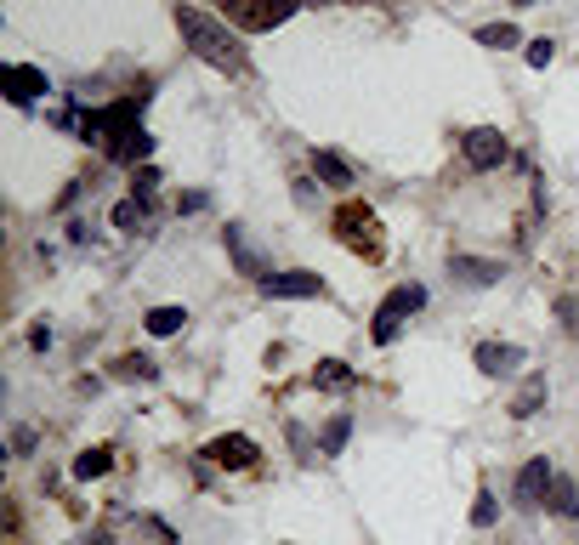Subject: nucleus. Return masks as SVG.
<instances>
[{"label":"nucleus","mask_w":579,"mask_h":545,"mask_svg":"<svg viewBox=\"0 0 579 545\" xmlns=\"http://www.w3.org/2000/svg\"><path fill=\"white\" fill-rule=\"evenodd\" d=\"M176 29H182V46H188L199 63H211V69H222V74L245 69V46H239V35H233L222 18L199 12V6H176Z\"/></svg>","instance_id":"nucleus-1"},{"label":"nucleus","mask_w":579,"mask_h":545,"mask_svg":"<svg viewBox=\"0 0 579 545\" xmlns=\"http://www.w3.org/2000/svg\"><path fill=\"white\" fill-rule=\"evenodd\" d=\"M421 307H426V290H421V284H398V290H392V296L375 307V324H369L375 347H392V341H398V330H404V318L421 313Z\"/></svg>","instance_id":"nucleus-2"},{"label":"nucleus","mask_w":579,"mask_h":545,"mask_svg":"<svg viewBox=\"0 0 579 545\" xmlns=\"http://www.w3.org/2000/svg\"><path fill=\"white\" fill-rule=\"evenodd\" d=\"M460 154H466V165H472V171H494V165L511 154V148H506V131H500V125H472V131L460 137Z\"/></svg>","instance_id":"nucleus-3"},{"label":"nucleus","mask_w":579,"mask_h":545,"mask_svg":"<svg viewBox=\"0 0 579 545\" xmlns=\"http://www.w3.org/2000/svg\"><path fill=\"white\" fill-rule=\"evenodd\" d=\"M551 477H557V472H551V460L534 455L523 472H517V483H511V506H517V511H540L545 494H551Z\"/></svg>","instance_id":"nucleus-4"},{"label":"nucleus","mask_w":579,"mask_h":545,"mask_svg":"<svg viewBox=\"0 0 579 545\" xmlns=\"http://www.w3.org/2000/svg\"><path fill=\"white\" fill-rule=\"evenodd\" d=\"M222 245H228L233 267H239L245 279H256V284H267V279H273V262H267V256H262L256 245H250V233L239 228V222H228V228H222Z\"/></svg>","instance_id":"nucleus-5"},{"label":"nucleus","mask_w":579,"mask_h":545,"mask_svg":"<svg viewBox=\"0 0 579 545\" xmlns=\"http://www.w3.org/2000/svg\"><path fill=\"white\" fill-rule=\"evenodd\" d=\"M0 91L23 108V103H35V97H46L52 80H46V69H35V63H6V69H0Z\"/></svg>","instance_id":"nucleus-6"},{"label":"nucleus","mask_w":579,"mask_h":545,"mask_svg":"<svg viewBox=\"0 0 579 545\" xmlns=\"http://www.w3.org/2000/svg\"><path fill=\"white\" fill-rule=\"evenodd\" d=\"M262 296L267 301H307V296H324V279L307 273V267H290V273H273L262 284Z\"/></svg>","instance_id":"nucleus-7"},{"label":"nucleus","mask_w":579,"mask_h":545,"mask_svg":"<svg viewBox=\"0 0 579 545\" xmlns=\"http://www.w3.org/2000/svg\"><path fill=\"white\" fill-rule=\"evenodd\" d=\"M205 460H211V466H228V472H245L250 460H256V438H245V432H222V438L205 443Z\"/></svg>","instance_id":"nucleus-8"},{"label":"nucleus","mask_w":579,"mask_h":545,"mask_svg":"<svg viewBox=\"0 0 579 545\" xmlns=\"http://www.w3.org/2000/svg\"><path fill=\"white\" fill-rule=\"evenodd\" d=\"M472 358H477V370L489 375V381H506V375L523 370V347H517V341H483Z\"/></svg>","instance_id":"nucleus-9"},{"label":"nucleus","mask_w":579,"mask_h":545,"mask_svg":"<svg viewBox=\"0 0 579 545\" xmlns=\"http://www.w3.org/2000/svg\"><path fill=\"white\" fill-rule=\"evenodd\" d=\"M301 12V0H245L239 6V23L245 29H279L284 18H296Z\"/></svg>","instance_id":"nucleus-10"},{"label":"nucleus","mask_w":579,"mask_h":545,"mask_svg":"<svg viewBox=\"0 0 579 545\" xmlns=\"http://www.w3.org/2000/svg\"><path fill=\"white\" fill-rule=\"evenodd\" d=\"M449 273H455L460 284H472V290H489V284H500L506 267L489 262V256H449Z\"/></svg>","instance_id":"nucleus-11"},{"label":"nucleus","mask_w":579,"mask_h":545,"mask_svg":"<svg viewBox=\"0 0 579 545\" xmlns=\"http://www.w3.org/2000/svg\"><path fill=\"white\" fill-rule=\"evenodd\" d=\"M545 398H551V387H545V370H528L523 387H517V398H511V421H534L545 409Z\"/></svg>","instance_id":"nucleus-12"},{"label":"nucleus","mask_w":579,"mask_h":545,"mask_svg":"<svg viewBox=\"0 0 579 545\" xmlns=\"http://www.w3.org/2000/svg\"><path fill=\"white\" fill-rule=\"evenodd\" d=\"M154 154V137L142 131V125H125V131H114V142H108V159L114 165H137V159Z\"/></svg>","instance_id":"nucleus-13"},{"label":"nucleus","mask_w":579,"mask_h":545,"mask_svg":"<svg viewBox=\"0 0 579 545\" xmlns=\"http://www.w3.org/2000/svg\"><path fill=\"white\" fill-rule=\"evenodd\" d=\"M142 330L159 335V341H165V335H182V330H188V307H148Z\"/></svg>","instance_id":"nucleus-14"},{"label":"nucleus","mask_w":579,"mask_h":545,"mask_svg":"<svg viewBox=\"0 0 579 545\" xmlns=\"http://www.w3.org/2000/svg\"><path fill=\"white\" fill-rule=\"evenodd\" d=\"M335 222H341V239H347V245H369V250H375V233H369V228H375V216H369V211L347 205Z\"/></svg>","instance_id":"nucleus-15"},{"label":"nucleus","mask_w":579,"mask_h":545,"mask_svg":"<svg viewBox=\"0 0 579 545\" xmlns=\"http://www.w3.org/2000/svg\"><path fill=\"white\" fill-rule=\"evenodd\" d=\"M108 466H114V449H108V443H91V449H80V455H74L69 472L80 477V483H91V477H103Z\"/></svg>","instance_id":"nucleus-16"},{"label":"nucleus","mask_w":579,"mask_h":545,"mask_svg":"<svg viewBox=\"0 0 579 545\" xmlns=\"http://www.w3.org/2000/svg\"><path fill=\"white\" fill-rule=\"evenodd\" d=\"M313 171L324 176L330 188H352V165L341 154H330V148H318V154H313Z\"/></svg>","instance_id":"nucleus-17"},{"label":"nucleus","mask_w":579,"mask_h":545,"mask_svg":"<svg viewBox=\"0 0 579 545\" xmlns=\"http://www.w3.org/2000/svg\"><path fill=\"white\" fill-rule=\"evenodd\" d=\"M545 506L557 511V517H579V483L574 477H551V500H545Z\"/></svg>","instance_id":"nucleus-18"},{"label":"nucleus","mask_w":579,"mask_h":545,"mask_svg":"<svg viewBox=\"0 0 579 545\" xmlns=\"http://www.w3.org/2000/svg\"><path fill=\"white\" fill-rule=\"evenodd\" d=\"M347 438H352V415L347 409H341V415H335L330 426H324V438H318V455H347Z\"/></svg>","instance_id":"nucleus-19"},{"label":"nucleus","mask_w":579,"mask_h":545,"mask_svg":"<svg viewBox=\"0 0 579 545\" xmlns=\"http://www.w3.org/2000/svg\"><path fill=\"white\" fill-rule=\"evenodd\" d=\"M313 381H318L324 392H341V387H352L358 375H352V364H347V358H324V364L313 370Z\"/></svg>","instance_id":"nucleus-20"},{"label":"nucleus","mask_w":579,"mask_h":545,"mask_svg":"<svg viewBox=\"0 0 579 545\" xmlns=\"http://www.w3.org/2000/svg\"><path fill=\"white\" fill-rule=\"evenodd\" d=\"M114 375H120V381H159V364L148 352H125L120 364H114Z\"/></svg>","instance_id":"nucleus-21"},{"label":"nucleus","mask_w":579,"mask_h":545,"mask_svg":"<svg viewBox=\"0 0 579 545\" xmlns=\"http://www.w3.org/2000/svg\"><path fill=\"white\" fill-rule=\"evenodd\" d=\"M477 46H494V52L523 46V29H517V23H489V29H477Z\"/></svg>","instance_id":"nucleus-22"},{"label":"nucleus","mask_w":579,"mask_h":545,"mask_svg":"<svg viewBox=\"0 0 579 545\" xmlns=\"http://www.w3.org/2000/svg\"><path fill=\"white\" fill-rule=\"evenodd\" d=\"M142 205H148V199H120V205H114V228H125V233H137L142 228Z\"/></svg>","instance_id":"nucleus-23"},{"label":"nucleus","mask_w":579,"mask_h":545,"mask_svg":"<svg viewBox=\"0 0 579 545\" xmlns=\"http://www.w3.org/2000/svg\"><path fill=\"white\" fill-rule=\"evenodd\" d=\"M494 517H500V500L483 489V494H477V506H472V528H494Z\"/></svg>","instance_id":"nucleus-24"},{"label":"nucleus","mask_w":579,"mask_h":545,"mask_svg":"<svg viewBox=\"0 0 579 545\" xmlns=\"http://www.w3.org/2000/svg\"><path fill=\"white\" fill-rule=\"evenodd\" d=\"M523 57H528V69H545V63H551V57H557V40H528L523 46Z\"/></svg>","instance_id":"nucleus-25"},{"label":"nucleus","mask_w":579,"mask_h":545,"mask_svg":"<svg viewBox=\"0 0 579 545\" xmlns=\"http://www.w3.org/2000/svg\"><path fill=\"white\" fill-rule=\"evenodd\" d=\"M159 188V171L154 165H137V176H131V199H154Z\"/></svg>","instance_id":"nucleus-26"},{"label":"nucleus","mask_w":579,"mask_h":545,"mask_svg":"<svg viewBox=\"0 0 579 545\" xmlns=\"http://www.w3.org/2000/svg\"><path fill=\"white\" fill-rule=\"evenodd\" d=\"M12 455H35V426H18V432H12Z\"/></svg>","instance_id":"nucleus-27"},{"label":"nucleus","mask_w":579,"mask_h":545,"mask_svg":"<svg viewBox=\"0 0 579 545\" xmlns=\"http://www.w3.org/2000/svg\"><path fill=\"white\" fill-rule=\"evenodd\" d=\"M557 313H562V324H568V330L579 335V296H562V301H557Z\"/></svg>","instance_id":"nucleus-28"},{"label":"nucleus","mask_w":579,"mask_h":545,"mask_svg":"<svg viewBox=\"0 0 579 545\" xmlns=\"http://www.w3.org/2000/svg\"><path fill=\"white\" fill-rule=\"evenodd\" d=\"M205 205H211V194H205V188H193V194L176 199V211H205Z\"/></svg>","instance_id":"nucleus-29"},{"label":"nucleus","mask_w":579,"mask_h":545,"mask_svg":"<svg viewBox=\"0 0 579 545\" xmlns=\"http://www.w3.org/2000/svg\"><path fill=\"white\" fill-rule=\"evenodd\" d=\"M29 347H35V352L52 347V324H35V330H29Z\"/></svg>","instance_id":"nucleus-30"},{"label":"nucleus","mask_w":579,"mask_h":545,"mask_svg":"<svg viewBox=\"0 0 579 545\" xmlns=\"http://www.w3.org/2000/svg\"><path fill=\"white\" fill-rule=\"evenodd\" d=\"M74 545H108V534H91V540H74Z\"/></svg>","instance_id":"nucleus-31"},{"label":"nucleus","mask_w":579,"mask_h":545,"mask_svg":"<svg viewBox=\"0 0 579 545\" xmlns=\"http://www.w3.org/2000/svg\"><path fill=\"white\" fill-rule=\"evenodd\" d=\"M511 6H534V0H511Z\"/></svg>","instance_id":"nucleus-32"}]
</instances>
